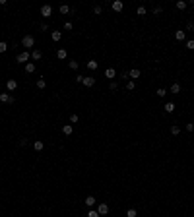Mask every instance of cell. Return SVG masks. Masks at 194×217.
<instances>
[{"label":"cell","mask_w":194,"mask_h":217,"mask_svg":"<svg viewBox=\"0 0 194 217\" xmlns=\"http://www.w3.org/2000/svg\"><path fill=\"white\" fill-rule=\"evenodd\" d=\"M66 56H68V52H66V49H58V51H56V58H60V60H64Z\"/></svg>","instance_id":"20"},{"label":"cell","mask_w":194,"mask_h":217,"mask_svg":"<svg viewBox=\"0 0 194 217\" xmlns=\"http://www.w3.org/2000/svg\"><path fill=\"white\" fill-rule=\"evenodd\" d=\"M68 66H70L72 70H78V66H80V64H78V60H70V62H68Z\"/></svg>","instance_id":"29"},{"label":"cell","mask_w":194,"mask_h":217,"mask_svg":"<svg viewBox=\"0 0 194 217\" xmlns=\"http://www.w3.org/2000/svg\"><path fill=\"white\" fill-rule=\"evenodd\" d=\"M136 12H138V16H146V14H148V10H146L144 6H140L138 10H136Z\"/></svg>","instance_id":"31"},{"label":"cell","mask_w":194,"mask_h":217,"mask_svg":"<svg viewBox=\"0 0 194 217\" xmlns=\"http://www.w3.org/2000/svg\"><path fill=\"white\" fill-rule=\"evenodd\" d=\"M78 120H80V116H78V115H70V122H72V124H76Z\"/></svg>","instance_id":"37"},{"label":"cell","mask_w":194,"mask_h":217,"mask_svg":"<svg viewBox=\"0 0 194 217\" xmlns=\"http://www.w3.org/2000/svg\"><path fill=\"white\" fill-rule=\"evenodd\" d=\"M105 78H109L111 82H113V78H116V70L115 68H107L105 70Z\"/></svg>","instance_id":"12"},{"label":"cell","mask_w":194,"mask_h":217,"mask_svg":"<svg viewBox=\"0 0 194 217\" xmlns=\"http://www.w3.org/2000/svg\"><path fill=\"white\" fill-rule=\"evenodd\" d=\"M109 89H111V91H116V89H118V83H116V82H111V83H109Z\"/></svg>","instance_id":"33"},{"label":"cell","mask_w":194,"mask_h":217,"mask_svg":"<svg viewBox=\"0 0 194 217\" xmlns=\"http://www.w3.org/2000/svg\"><path fill=\"white\" fill-rule=\"evenodd\" d=\"M186 29H188V31H190V29H194V21H188V23H186Z\"/></svg>","instance_id":"42"},{"label":"cell","mask_w":194,"mask_h":217,"mask_svg":"<svg viewBox=\"0 0 194 217\" xmlns=\"http://www.w3.org/2000/svg\"><path fill=\"white\" fill-rule=\"evenodd\" d=\"M72 29H74L72 21H66V23H64V31H72Z\"/></svg>","instance_id":"32"},{"label":"cell","mask_w":194,"mask_h":217,"mask_svg":"<svg viewBox=\"0 0 194 217\" xmlns=\"http://www.w3.org/2000/svg\"><path fill=\"white\" fill-rule=\"evenodd\" d=\"M87 217H101V215L97 213V209H89L87 211Z\"/></svg>","instance_id":"30"},{"label":"cell","mask_w":194,"mask_h":217,"mask_svg":"<svg viewBox=\"0 0 194 217\" xmlns=\"http://www.w3.org/2000/svg\"><path fill=\"white\" fill-rule=\"evenodd\" d=\"M84 204L87 205V207H95V205H97V200H95V196H87Z\"/></svg>","instance_id":"9"},{"label":"cell","mask_w":194,"mask_h":217,"mask_svg":"<svg viewBox=\"0 0 194 217\" xmlns=\"http://www.w3.org/2000/svg\"><path fill=\"white\" fill-rule=\"evenodd\" d=\"M163 111L167 113V115H171V113H175V103H165V107H163Z\"/></svg>","instance_id":"14"},{"label":"cell","mask_w":194,"mask_h":217,"mask_svg":"<svg viewBox=\"0 0 194 217\" xmlns=\"http://www.w3.org/2000/svg\"><path fill=\"white\" fill-rule=\"evenodd\" d=\"M177 8H179V10H184V8H186V2L179 0V2H177Z\"/></svg>","instance_id":"34"},{"label":"cell","mask_w":194,"mask_h":217,"mask_svg":"<svg viewBox=\"0 0 194 217\" xmlns=\"http://www.w3.org/2000/svg\"><path fill=\"white\" fill-rule=\"evenodd\" d=\"M171 134H173V136H179V134H181V126L173 124V126H171Z\"/></svg>","instance_id":"23"},{"label":"cell","mask_w":194,"mask_h":217,"mask_svg":"<svg viewBox=\"0 0 194 217\" xmlns=\"http://www.w3.org/2000/svg\"><path fill=\"white\" fill-rule=\"evenodd\" d=\"M31 58V52H27V51H21V52H18V62H25L27 64V60Z\"/></svg>","instance_id":"3"},{"label":"cell","mask_w":194,"mask_h":217,"mask_svg":"<svg viewBox=\"0 0 194 217\" xmlns=\"http://www.w3.org/2000/svg\"><path fill=\"white\" fill-rule=\"evenodd\" d=\"M84 85L85 87H93V85H95V78L93 76H84Z\"/></svg>","instance_id":"6"},{"label":"cell","mask_w":194,"mask_h":217,"mask_svg":"<svg viewBox=\"0 0 194 217\" xmlns=\"http://www.w3.org/2000/svg\"><path fill=\"white\" fill-rule=\"evenodd\" d=\"M25 72L27 74H33V72H35V62H27L25 64Z\"/></svg>","instance_id":"21"},{"label":"cell","mask_w":194,"mask_h":217,"mask_svg":"<svg viewBox=\"0 0 194 217\" xmlns=\"http://www.w3.org/2000/svg\"><path fill=\"white\" fill-rule=\"evenodd\" d=\"M31 58H33V62H35V60H41V58H43V52L39 51V49H33L31 51Z\"/></svg>","instance_id":"11"},{"label":"cell","mask_w":194,"mask_h":217,"mask_svg":"<svg viewBox=\"0 0 194 217\" xmlns=\"http://www.w3.org/2000/svg\"><path fill=\"white\" fill-rule=\"evenodd\" d=\"M6 89L8 91H16L18 89V82H16V80H8L6 82Z\"/></svg>","instance_id":"8"},{"label":"cell","mask_w":194,"mask_h":217,"mask_svg":"<svg viewBox=\"0 0 194 217\" xmlns=\"http://www.w3.org/2000/svg\"><path fill=\"white\" fill-rule=\"evenodd\" d=\"M97 213H99V215H107V213H109V205L105 204V202L97 204Z\"/></svg>","instance_id":"4"},{"label":"cell","mask_w":194,"mask_h":217,"mask_svg":"<svg viewBox=\"0 0 194 217\" xmlns=\"http://www.w3.org/2000/svg\"><path fill=\"white\" fill-rule=\"evenodd\" d=\"M58 12H60V14H64V16H66V14H70V6H68V4H62V6L58 8Z\"/></svg>","instance_id":"22"},{"label":"cell","mask_w":194,"mask_h":217,"mask_svg":"<svg viewBox=\"0 0 194 217\" xmlns=\"http://www.w3.org/2000/svg\"><path fill=\"white\" fill-rule=\"evenodd\" d=\"M165 95H167V89H163V87H159V89H157V97H159V99H163Z\"/></svg>","instance_id":"27"},{"label":"cell","mask_w":194,"mask_h":217,"mask_svg":"<svg viewBox=\"0 0 194 217\" xmlns=\"http://www.w3.org/2000/svg\"><path fill=\"white\" fill-rule=\"evenodd\" d=\"M184 130H186V132H194V124L192 122H188L186 126H184Z\"/></svg>","instance_id":"35"},{"label":"cell","mask_w":194,"mask_h":217,"mask_svg":"<svg viewBox=\"0 0 194 217\" xmlns=\"http://www.w3.org/2000/svg\"><path fill=\"white\" fill-rule=\"evenodd\" d=\"M138 213H136V209L134 207H130V209H126V217H136Z\"/></svg>","instance_id":"28"},{"label":"cell","mask_w":194,"mask_h":217,"mask_svg":"<svg viewBox=\"0 0 194 217\" xmlns=\"http://www.w3.org/2000/svg\"><path fill=\"white\" fill-rule=\"evenodd\" d=\"M175 39H177V41H184V39H186V33L182 31V29H179V31H175Z\"/></svg>","instance_id":"16"},{"label":"cell","mask_w":194,"mask_h":217,"mask_svg":"<svg viewBox=\"0 0 194 217\" xmlns=\"http://www.w3.org/2000/svg\"><path fill=\"white\" fill-rule=\"evenodd\" d=\"M136 87V83L132 82V80H126V91H132Z\"/></svg>","instance_id":"25"},{"label":"cell","mask_w":194,"mask_h":217,"mask_svg":"<svg viewBox=\"0 0 194 217\" xmlns=\"http://www.w3.org/2000/svg\"><path fill=\"white\" fill-rule=\"evenodd\" d=\"M39 29H41V31H47V29H49V25H47V23H41V25H39Z\"/></svg>","instance_id":"40"},{"label":"cell","mask_w":194,"mask_h":217,"mask_svg":"<svg viewBox=\"0 0 194 217\" xmlns=\"http://www.w3.org/2000/svg\"><path fill=\"white\" fill-rule=\"evenodd\" d=\"M21 47H25V51L33 49V47H35V39H33L31 35H25V37L21 39Z\"/></svg>","instance_id":"1"},{"label":"cell","mask_w":194,"mask_h":217,"mask_svg":"<svg viewBox=\"0 0 194 217\" xmlns=\"http://www.w3.org/2000/svg\"><path fill=\"white\" fill-rule=\"evenodd\" d=\"M51 39L54 41V43H58V41L62 39V33L60 31H51Z\"/></svg>","instance_id":"18"},{"label":"cell","mask_w":194,"mask_h":217,"mask_svg":"<svg viewBox=\"0 0 194 217\" xmlns=\"http://www.w3.org/2000/svg\"><path fill=\"white\" fill-rule=\"evenodd\" d=\"M161 12H163V8H161V6H155V8H153V14H155V16H159Z\"/></svg>","instance_id":"39"},{"label":"cell","mask_w":194,"mask_h":217,"mask_svg":"<svg viewBox=\"0 0 194 217\" xmlns=\"http://www.w3.org/2000/svg\"><path fill=\"white\" fill-rule=\"evenodd\" d=\"M72 132H74V128H72V124H64V126H62V134H64V136H70Z\"/></svg>","instance_id":"17"},{"label":"cell","mask_w":194,"mask_h":217,"mask_svg":"<svg viewBox=\"0 0 194 217\" xmlns=\"http://www.w3.org/2000/svg\"><path fill=\"white\" fill-rule=\"evenodd\" d=\"M111 8H113V12H122L124 4H122V2H120V0H115V2L111 4Z\"/></svg>","instance_id":"7"},{"label":"cell","mask_w":194,"mask_h":217,"mask_svg":"<svg viewBox=\"0 0 194 217\" xmlns=\"http://www.w3.org/2000/svg\"><path fill=\"white\" fill-rule=\"evenodd\" d=\"M43 147H45V144H43L41 140H35V141H33V149H35V151H43Z\"/></svg>","instance_id":"15"},{"label":"cell","mask_w":194,"mask_h":217,"mask_svg":"<svg viewBox=\"0 0 194 217\" xmlns=\"http://www.w3.org/2000/svg\"><path fill=\"white\" fill-rule=\"evenodd\" d=\"M186 49H190V51H194V39H190V41H186Z\"/></svg>","instance_id":"36"},{"label":"cell","mask_w":194,"mask_h":217,"mask_svg":"<svg viewBox=\"0 0 194 217\" xmlns=\"http://www.w3.org/2000/svg\"><path fill=\"white\" fill-rule=\"evenodd\" d=\"M76 82H78V83H84V76H82V74H80V76H76Z\"/></svg>","instance_id":"41"},{"label":"cell","mask_w":194,"mask_h":217,"mask_svg":"<svg viewBox=\"0 0 194 217\" xmlns=\"http://www.w3.org/2000/svg\"><path fill=\"white\" fill-rule=\"evenodd\" d=\"M41 16H43V18H51V16H52V6H51V4L41 6Z\"/></svg>","instance_id":"2"},{"label":"cell","mask_w":194,"mask_h":217,"mask_svg":"<svg viewBox=\"0 0 194 217\" xmlns=\"http://www.w3.org/2000/svg\"><path fill=\"white\" fill-rule=\"evenodd\" d=\"M192 124H194V122H192Z\"/></svg>","instance_id":"43"},{"label":"cell","mask_w":194,"mask_h":217,"mask_svg":"<svg viewBox=\"0 0 194 217\" xmlns=\"http://www.w3.org/2000/svg\"><path fill=\"white\" fill-rule=\"evenodd\" d=\"M45 85H47V82L43 80V78H39L37 80V89H45Z\"/></svg>","instance_id":"24"},{"label":"cell","mask_w":194,"mask_h":217,"mask_svg":"<svg viewBox=\"0 0 194 217\" xmlns=\"http://www.w3.org/2000/svg\"><path fill=\"white\" fill-rule=\"evenodd\" d=\"M6 51H8V43H6V41H0V52L4 54Z\"/></svg>","instance_id":"26"},{"label":"cell","mask_w":194,"mask_h":217,"mask_svg":"<svg viewBox=\"0 0 194 217\" xmlns=\"http://www.w3.org/2000/svg\"><path fill=\"white\" fill-rule=\"evenodd\" d=\"M101 12H103V8H101V6H95V8H93V14H95V16H99Z\"/></svg>","instance_id":"38"},{"label":"cell","mask_w":194,"mask_h":217,"mask_svg":"<svg viewBox=\"0 0 194 217\" xmlns=\"http://www.w3.org/2000/svg\"><path fill=\"white\" fill-rule=\"evenodd\" d=\"M85 66H87V70L95 72V70H97V66H99V62H97V60H87V64H85Z\"/></svg>","instance_id":"13"},{"label":"cell","mask_w":194,"mask_h":217,"mask_svg":"<svg viewBox=\"0 0 194 217\" xmlns=\"http://www.w3.org/2000/svg\"><path fill=\"white\" fill-rule=\"evenodd\" d=\"M171 93H175V95L181 93V83L179 82H173V85H171Z\"/></svg>","instance_id":"19"},{"label":"cell","mask_w":194,"mask_h":217,"mask_svg":"<svg viewBox=\"0 0 194 217\" xmlns=\"http://www.w3.org/2000/svg\"><path fill=\"white\" fill-rule=\"evenodd\" d=\"M140 74H142V72L138 70V68H134V70H130V72H128V78L132 80V82H134V80H138V78H140Z\"/></svg>","instance_id":"10"},{"label":"cell","mask_w":194,"mask_h":217,"mask_svg":"<svg viewBox=\"0 0 194 217\" xmlns=\"http://www.w3.org/2000/svg\"><path fill=\"white\" fill-rule=\"evenodd\" d=\"M16 97H12L10 93H0V103H14Z\"/></svg>","instance_id":"5"}]
</instances>
